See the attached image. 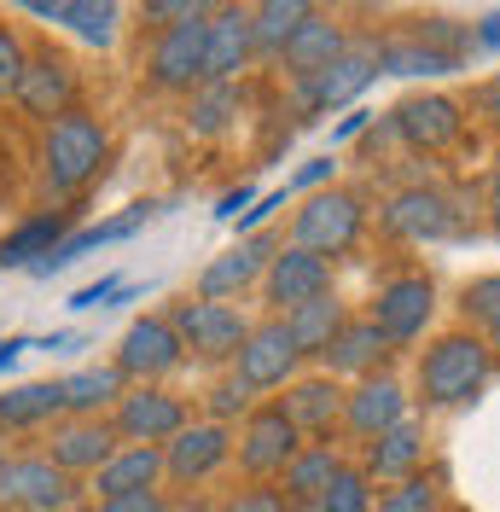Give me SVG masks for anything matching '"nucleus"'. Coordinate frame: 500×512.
I'll return each mask as SVG.
<instances>
[{
	"mask_svg": "<svg viewBox=\"0 0 500 512\" xmlns=\"http://www.w3.org/2000/svg\"><path fill=\"white\" fill-rule=\"evenodd\" d=\"M326 291H332V262L297 251V245H280V256L262 268V297H268L274 315H291V309H303Z\"/></svg>",
	"mask_w": 500,
	"mask_h": 512,
	"instance_id": "dca6fc26",
	"label": "nucleus"
},
{
	"mask_svg": "<svg viewBox=\"0 0 500 512\" xmlns=\"http://www.w3.org/2000/svg\"><path fill=\"white\" fill-rule=\"evenodd\" d=\"M111 431L128 448H163L175 431H187V402L163 384H128L111 408Z\"/></svg>",
	"mask_w": 500,
	"mask_h": 512,
	"instance_id": "423d86ee",
	"label": "nucleus"
},
{
	"mask_svg": "<svg viewBox=\"0 0 500 512\" xmlns=\"http://www.w3.org/2000/svg\"><path fill=\"white\" fill-rule=\"evenodd\" d=\"M285 512H320L314 501H285Z\"/></svg>",
	"mask_w": 500,
	"mask_h": 512,
	"instance_id": "4d7b16f0",
	"label": "nucleus"
},
{
	"mask_svg": "<svg viewBox=\"0 0 500 512\" xmlns=\"http://www.w3.org/2000/svg\"><path fill=\"white\" fill-rule=\"evenodd\" d=\"M314 507L320 512H373V478L361 466H338L332 483H326V495Z\"/></svg>",
	"mask_w": 500,
	"mask_h": 512,
	"instance_id": "e433bc0d",
	"label": "nucleus"
},
{
	"mask_svg": "<svg viewBox=\"0 0 500 512\" xmlns=\"http://www.w3.org/2000/svg\"><path fill=\"white\" fill-rule=\"evenodd\" d=\"M82 495V478L59 472L47 454H6L0 466V512H70Z\"/></svg>",
	"mask_w": 500,
	"mask_h": 512,
	"instance_id": "20e7f679",
	"label": "nucleus"
},
{
	"mask_svg": "<svg viewBox=\"0 0 500 512\" xmlns=\"http://www.w3.org/2000/svg\"><path fill=\"white\" fill-rule=\"evenodd\" d=\"M128 384L117 367H76L59 379V396H64V419H105V408H117Z\"/></svg>",
	"mask_w": 500,
	"mask_h": 512,
	"instance_id": "c756f323",
	"label": "nucleus"
},
{
	"mask_svg": "<svg viewBox=\"0 0 500 512\" xmlns=\"http://www.w3.org/2000/svg\"><path fill=\"white\" fill-rule=\"evenodd\" d=\"M285 419L303 431V437H332L344 425V384L314 373V379H291L285 384Z\"/></svg>",
	"mask_w": 500,
	"mask_h": 512,
	"instance_id": "4be33fe9",
	"label": "nucleus"
},
{
	"mask_svg": "<svg viewBox=\"0 0 500 512\" xmlns=\"http://www.w3.org/2000/svg\"><path fill=\"white\" fill-rule=\"evenodd\" d=\"M221 512H285V495L280 489H268V483H250V489H233Z\"/></svg>",
	"mask_w": 500,
	"mask_h": 512,
	"instance_id": "79ce46f5",
	"label": "nucleus"
},
{
	"mask_svg": "<svg viewBox=\"0 0 500 512\" xmlns=\"http://www.w3.org/2000/svg\"><path fill=\"white\" fill-rule=\"evenodd\" d=\"M70 512H94V507H70Z\"/></svg>",
	"mask_w": 500,
	"mask_h": 512,
	"instance_id": "052dcab7",
	"label": "nucleus"
},
{
	"mask_svg": "<svg viewBox=\"0 0 500 512\" xmlns=\"http://www.w3.org/2000/svg\"><path fill=\"white\" fill-rule=\"evenodd\" d=\"M384 355H390V344L378 338L373 320L361 315V320H344V332L326 344L320 361H326V379H355L361 384V379H373L378 367H384Z\"/></svg>",
	"mask_w": 500,
	"mask_h": 512,
	"instance_id": "393cba45",
	"label": "nucleus"
},
{
	"mask_svg": "<svg viewBox=\"0 0 500 512\" xmlns=\"http://www.w3.org/2000/svg\"><path fill=\"white\" fill-rule=\"evenodd\" d=\"M390 128L402 134L413 152H442L466 134V117H460V99L448 94H413L390 111Z\"/></svg>",
	"mask_w": 500,
	"mask_h": 512,
	"instance_id": "a211bd4d",
	"label": "nucleus"
},
{
	"mask_svg": "<svg viewBox=\"0 0 500 512\" xmlns=\"http://www.w3.org/2000/svg\"><path fill=\"white\" fill-rule=\"evenodd\" d=\"M297 448H303V431L285 419L280 402H262V408H250L245 414V431H239V443H233V454H239V472L256 483L280 478L285 466L297 460Z\"/></svg>",
	"mask_w": 500,
	"mask_h": 512,
	"instance_id": "1a4fd4ad",
	"label": "nucleus"
},
{
	"mask_svg": "<svg viewBox=\"0 0 500 512\" xmlns=\"http://www.w3.org/2000/svg\"><path fill=\"white\" fill-rule=\"evenodd\" d=\"M24 350H35V338H6V344H0V379L18 367V355H24Z\"/></svg>",
	"mask_w": 500,
	"mask_h": 512,
	"instance_id": "603ef678",
	"label": "nucleus"
},
{
	"mask_svg": "<svg viewBox=\"0 0 500 512\" xmlns=\"http://www.w3.org/2000/svg\"><path fill=\"white\" fill-rule=\"evenodd\" d=\"M425 466V425L407 414L402 425H390L384 437H373L367 443V478H378V483H402V478H413Z\"/></svg>",
	"mask_w": 500,
	"mask_h": 512,
	"instance_id": "a878e982",
	"label": "nucleus"
},
{
	"mask_svg": "<svg viewBox=\"0 0 500 512\" xmlns=\"http://www.w3.org/2000/svg\"><path fill=\"white\" fill-rule=\"evenodd\" d=\"M117 431H111V419H59L53 431H47V460L70 472V478H82V472H99L111 454H117Z\"/></svg>",
	"mask_w": 500,
	"mask_h": 512,
	"instance_id": "6ab92c4d",
	"label": "nucleus"
},
{
	"mask_svg": "<svg viewBox=\"0 0 500 512\" xmlns=\"http://www.w3.org/2000/svg\"><path fill=\"white\" fill-rule=\"evenodd\" d=\"M378 227L402 245H448V239H466V222L454 210V198L437 187H402L384 210H378Z\"/></svg>",
	"mask_w": 500,
	"mask_h": 512,
	"instance_id": "39448f33",
	"label": "nucleus"
},
{
	"mask_svg": "<svg viewBox=\"0 0 500 512\" xmlns=\"http://www.w3.org/2000/svg\"><path fill=\"white\" fill-rule=\"evenodd\" d=\"M233 460V431L216 425V419H198L187 431H175L169 443H163V478L181 483V489H198V483H210Z\"/></svg>",
	"mask_w": 500,
	"mask_h": 512,
	"instance_id": "ddd939ff",
	"label": "nucleus"
},
{
	"mask_svg": "<svg viewBox=\"0 0 500 512\" xmlns=\"http://www.w3.org/2000/svg\"><path fill=\"white\" fill-rule=\"evenodd\" d=\"M250 204H256V187H239V192H227V198L216 204V216H221V222H239Z\"/></svg>",
	"mask_w": 500,
	"mask_h": 512,
	"instance_id": "09e8293b",
	"label": "nucleus"
},
{
	"mask_svg": "<svg viewBox=\"0 0 500 512\" xmlns=\"http://www.w3.org/2000/svg\"><path fill=\"white\" fill-rule=\"evenodd\" d=\"M111 367L123 373V384H163L169 373H181V367H187V350H181L169 315L128 320V332H123V344H117V361H111Z\"/></svg>",
	"mask_w": 500,
	"mask_h": 512,
	"instance_id": "9b49d317",
	"label": "nucleus"
},
{
	"mask_svg": "<svg viewBox=\"0 0 500 512\" xmlns=\"http://www.w3.org/2000/svg\"><path fill=\"white\" fill-rule=\"evenodd\" d=\"M489 350L500 355V320H495V326H489Z\"/></svg>",
	"mask_w": 500,
	"mask_h": 512,
	"instance_id": "13d9d810",
	"label": "nucleus"
},
{
	"mask_svg": "<svg viewBox=\"0 0 500 512\" xmlns=\"http://www.w3.org/2000/svg\"><path fill=\"white\" fill-rule=\"evenodd\" d=\"M373 128V111H349L344 123L332 128V140H355V134H367Z\"/></svg>",
	"mask_w": 500,
	"mask_h": 512,
	"instance_id": "3c124183",
	"label": "nucleus"
},
{
	"mask_svg": "<svg viewBox=\"0 0 500 512\" xmlns=\"http://www.w3.org/2000/svg\"><path fill=\"white\" fill-rule=\"evenodd\" d=\"M64 233H70V216H64V210H41V216H30V222H18L6 239H0V268H35Z\"/></svg>",
	"mask_w": 500,
	"mask_h": 512,
	"instance_id": "7c9ffc66",
	"label": "nucleus"
},
{
	"mask_svg": "<svg viewBox=\"0 0 500 512\" xmlns=\"http://www.w3.org/2000/svg\"><path fill=\"white\" fill-rule=\"evenodd\" d=\"M344 47H349L344 24H332L326 12H309V18L297 24V35L280 47V64H285V76H291V82H309V76H320L326 64L344 53Z\"/></svg>",
	"mask_w": 500,
	"mask_h": 512,
	"instance_id": "5701e85b",
	"label": "nucleus"
},
{
	"mask_svg": "<svg viewBox=\"0 0 500 512\" xmlns=\"http://www.w3.org/2000/svg\"><path fill=\"white\" fill-rule=\"evenodd\" d=\"M94 512H175L163 489H140V495H117V501H99Z\"/></svg>",
	"mask_w": 500,
	"mask_h": 512,
	"instance_id": "c03bdc74",
	"label": "nucleus"
},
{
	"mask_svg": "<svg viewBox=\"0 0 500 512\" xmlns=\"http://www.w3.org/2000/svg\"><path fill=\"white\" fill-rule=\"evenodd\" d=\"M163 483V448H117L105 466L94 472V495L99 501H117V495H140Z\"/></svg>",
	"mask_w": 500,
	"mask_h": 512,
	"instance_id": "bb28decb",
	"label": "nucleus"
},
{
	"mask_svg": "<svg viewBox=\"0 0 500 512\" xmlns=\"http://www.w3.org/2000/svg\"><path fill=\"white\" fill-rule=\"evenodd\" d=\"M76 94H82V76H76V64L53 53V47H35L30 59H24V76H18V88H12V105L35 117V123H59L76 111Z\"/></svg>",
	"mask_w": 500,
	"mask_h": 512,
	"instance_id": "6e6552de",
	"label": "nucleus"
},
{
	"mask_svg": "<svg viewBox=\"0 0 500 512\" xmlns=\"http://www.w3.org/2000/svg\"><path fill=\"white\" fill-rule=\"evenodd\" d=\"M0 466H6V443H0Z\"/></svg>",
	"mask_w": 500,
	"mask_h": 512,
	"instance_id": "bf43d9fd",
	"label": "nucleus"
},
{
	"mask_svg": "<svg viewBox=\"0 0 500 512\" xmlns=\"http://www.w3.org/2000/svg\"><path fill=\"white\" fill-rule=\"evenodd\" d=\"M309 12L314 6H303V0H268V6H256V12H250V41H256V53L280 59V47L297 35V24H303Z\"/></svg>",
	"mask_w": 500,
	"mask_h": 512,
	"instance_id": "f704fd0d",
	"label": "nucleus"
},
{
	"mask_svg": "<svg viewBox=\"0 0 500 512\" xmlns=\"http://www.w3.org/2000/svg\"><path fill=\"white\" fill-rule=\"evenodd\" d=\"M489 210H495V227H500V169H495V181H489Z\"/></svg>",
	"mask_w": 500,
	"mask_h": 512,
	"instance_id": "6e6d98bb",
	"label": "nucleus"
},
{
	"mask_svg": "<svg viewBox=\"0 0 500 512\" xmlns=\"http://www.w3.org/2000/svg\"><path fill=\"white\" fill-rule=\"evenodd\" d=\"M454 70L460 59H442L425 41H402V35L378 41V76H454Z\"/></svg>",
	"mask_w": 500,
	"mask_h": 512,
	"instance_id": "72a5a7b5",
	"label": "nucleus"
},
{
	"mask_svg": "<svg viewBox=\"0 0 500 512\" xmlns=\"http://www.w3.org/2000/svg\"><path fill=\"white\" fill-rule=\"evenodd\" d=\"M117 291H123V280H99V286H82L76 297H70V309H111V303H117Z\"/></svg>",
	"mask_w": 500,
	"mask_h": 512,
	"instance_id": "de8ad7c7",
	"label": "nucleus"
},
{
	"mask_svg": "<svg viewBox=\"0 0 500 512\" xmlns=\"http://www.w3.org/2000/svg\"><path fill=\"white\" fill-rule=\"evenodd\" d=\"M460 315L477 320L483 332L500 320V274H483V280H471L466 291H460Z\"/></svg>",
	"mask_w": 500,
	"mask_h": 512,
	"instance_id": "58836bf2",
	"label": "nucleus"
},
{
	"mask_svg": "<svg viewBox=\"0 0 500 512\" xmlns=\"http://www.w3.org/2000/svg\"><path fill=\"white\" fill-rule=\"evenodd\" d=\"M157 216V204H128V216H117V222H105V227H82V233H64L53 251L35 262L30 274H41V280H53L59 268H70V262H82L88 251H99V245H117V239H128V233H140V227Z\"/></svg>",
	"mask_w": 500,
	"mask_h": 512,
	"instance_id": "b1692460",
	"label": "nucleus"
},
{
	"mask_svg": "<svg viewBox=\"0 0 500 512\" xmlns=\"http://www.w3.org/2000/svg\"><path fill=\"white\" fill-rule=\"evenodd\" d=\"M338 466H344V460H338V448L332 443H303L297 448V460L280 472V495L285 501H320Z\"/></svg>",
	"mask_w": 500,
	"mask_h": 512,
	"instance_id": "2f4dec72",
	"label": "nucleus"
},
{
	"mask_svg": "<svg viewBox=\"0 0 500 512\" xmlns=\"http://www.w3.org/2000/svg\"><path fill=\"white\" fill-rule=\"evenodd\" d=\"M471 47H483V53H500V12H489V18L471 30Z\"/></svg>",
	"mask_w": 500,
	"mask_h": 512,
	"instance_id": "8fccbe9b",
	"label": "nucleus"
},
{
	"mask_svg": "<svg viewBox=\"0 0 500 512\" xmlns=\"http://www.w3.org/2000/svg\"><path fill=\"white\" fill-rule=\"evenodd\" d=\"M373 512H442V489H437V478L413 472V478L390 483L384 495H373Z\"/></svg>",
	"mask_w": 500,
	"mask_h": 512,
	"instance_id": "4c0bfd02",
	"label": "nucleus"
},
{
	"mask_svg": "<svg viewBox=\"0 0 500 512\" xmlns=\"http://www.w3.org/2000/svg\"><path fill=\"white\" fill-rule=\"evenodd\" d=\"M24 12H30V18H47V24H59L64 0H24Z\"/></svg>",
	"mask_w": 500,
	"mask_h": 512,
	"instance_id": "864d4df0",
	"label": "nucleus"
},
{
	"mask_svg": "<svg viewBox=\"0 0 500 512\" xmlns=\"http://www.w3.org/2000/svg\"><path fill=\"white\" fill-rule=\"evenodd\" d=\"M64 419V396L53 379H35V384H12L6 396H0V437L6 431H53Z\"/></svg>",
	"mask_w": 500,
	"mask_h": 512,
	"instance_id": "cd10ccee",
	"label": "nucleus"
},
{
	"mask_svg": "<svg viewBox=\"0 0 500 512\" xmlns=\"http://www.w3.org/2000/svg\"><path fill=\"white\" fill-rule=\"evenodd\" d=\"M250 408H256V396H250L239 379L210 384V419H216V425H227V419H245Z\"/></svg>",
	"mask_w": 500,
	"mask_h": 512,
	"instance_id": "ea45409f",
	"label": "nucleus"
},
{
	"mask_svg": "<svg viewBox=\"0 0 500 512\" xmlns=\"http://www.w3.org/2000/svg\"><path fill=\"white\" fill-rule=\"evenodd\" d=\"M280 256V233H250L239 239L233 251H221L216 262H204V274H198V297L204 303H233L239 291H250L262 280V268Z\"/></svg>",
	"mask_w": 500,
	"mask_h": 512,
	"instance_id": "f3484780",
	"label": "nucleus"
},
{
	"mask_svg": "<svg viewBox=\"0 0 500 512\" xmlns=\"http://www.w3.org/2000/svg\"><path fill=\"white\" fill-rule=\"evenodd\" d=\"M274 210H285V187H280V192H262V198L250 204L245 216H239V233H245V239H250V233H256V227H262V222H268Z\"/></svg>",
	"mask_w": 500,
	"mask_h": 512,
	"instance_id": "49530a36",
	"label": "nucleus"
},
{
	"mask_svg": "<svg viewBox=\"0 0 500 512\" xmlns=\"http://www.w3.org/2000/svg\"><path fill=\"white\" fill-rule=\"evenodd\" d=\"M332 175H338V163L332 158H309L291 181H285V192H320V187H332Z\"/></svg>",
	"mask_w": 500,
	"mask_h": 512,
	"instance_id": "a18cd8bd",
	"label": "nucleus"
},
{
	"mask_svg": "<svg viewBox=\"0 0 500 512\" xmlns=\"http://www.w3.org/2000/svg\"><path fill=\"white\" fill-rule=\"evenodd\" d=\"M477 105H483V117H500V76L483 88V94H477Z\"/></svg>",
	"mask_w": 500,
	"mask_h": 512,
	"instance_id": "5fc2aeb1",
	"label": "nucleus"
},
{
	"mask_svg": "<svg viewBox=\"0 0 500 512\" xmlns=\"http://www.w3.org/2000/svg\"><path fill=\"white\" fill-rule=\"evenodd\" d=\"M285 320V338H291V350L303 355H326V344L344 332V320H349V309L338 303V291H326V297H314V303H303V309H291V315H280Z\"/></svg>",
	"mask_w": 500,
	"mask_h": 512,
	"instance_id": "c85d7f7f",
	"label": "nucleus"
},
{
	"mask_svg": "<svg viewBox=\"0 0 500 512\" xmlns=\"http://www.w3.org/2000/svg\"><path fill=\"white\" fill-rule=\"evenodd\" d=\"M367 227V204L355 198L349 187H320L303 198V210L291 216V245L309 256H344Z\"/></svg>",
	"mask_w": 500,
	"mask_h": 512,
	"instance_id": "7ed1b4c3",
	"label": "nucleus"
},
{
	"mask_svg": "<svg viewBox=\"0 0 500 512\" xmlns=\"http://www.w3.org/2000/svg\"><path fill=\"white\" fill-rule=\"evenodd\" d=\"M407 419V384L396 373H373V379H361L355 390H344V425L355 437H384L390 425H402Z\"/></svg>",
	"mask_w": 500,
	"mask_h": 512,
	"instance_id": "aec40b11",
	"label": "nucleus"
},
{
	"mask_svg": "<svg viewBox=\"0 0 500 512\" xmlns=\"http://www.w3.org/2000/svg\"><path fill=\"white\" fill-rule=\"evenodd\" d=\"M256 59L250 41V12L245 6H221L204 24V82H239V70Z\"/></svg>",
	"mask_w": 500,
	"mask_h": 512,
	"instance_id": "412c9836",
	"label": "nucleus"
},
{
	"mask_svg": "<svg viewBox=\"0 0 500 512\" xmlns=\"http://www.w3.org/2000/svg\"><path fill=\"white\" fill-rule=\"evenodd\" d=\"M105 163H111V134H105V123H99L94 111H70V117H59V123H47V134H41V181L53 192H82L94 187L99 175H105Z\"/></svg>",
	"mask_w": 500,
	"mask_h": 512,
	"instance_id": "f257e3e1",
	"label": "nucleus"
},
{
	"mask_svg": "<svg viewBox=\"0 0 500 512\" xmlns=\"http://www.w3.org/2000/svg\"><path fill=\"white\" fill-rule=\"evenodd\" d=\"M210 12L192 18V24H175V30H163L152 41V59H146L152 88H163V94H192L204 82V24H210Z\"/></svg>",
	"mask_w": 500,
	"mask_h": 512,
	"instance_id": "2eb2a0df",
	"label": "nucleus"
},
{
	"mask_svg": "<svg viewBox=\"0 0 500 512\" xmlns=\"http://www.w3.org/2000/svg\"><path fill=\"white\" fill-rule=\"evenodd\" d=\"M210 6H198V0H152L146 6V18L152 24H163V30H175V24H192V18H204Z\"/></svg>",
	"mask_w": 500,
	"mask_h": 512,
	"instance_id": "37998d69",
	"label": "nucleus"
},
{
	"mask_svg": "<svg viewBox=\"0 0 500 512\" xmlns=\"http://www.w3.org/2000/svg\"><path fill=\"white\" fill-rule=\"evenodd\" d=\"M297 361H303V355L291 350L280 315L250 320L245 344H239V355H233V379L245 384L250 396H256V390H285V384L297 379Z\"/></svg>",
	"mask_w": 500,
	"mask_h": 512,
	"instance_id": "f8f14e48",
	"label": "nucleus"
},
{
	"mask_svg": "<svg viewBox=\"0 0 500 512\" xmlns=\"http://www.w3.org/2000/svg\"><path fill=\"white\" fill-rule=\"evenodd\" d=\"M431 315H437V280H431V274H396V280H384V286L373 291V309H367V320L378 326V338H384L390 350L425 338Z\"/></svg>",
	"mask_w": 500,
	"mask_h": 512,
	"instance_id": "0eeeda50",
	"label": "nucleus"
},
{
	"mask_svg": "<svg viewBox=\"0 0 500 512\" xmlns=\"http://www.w3.org/2000/svg\"><path fill=\"white\" fill-rule=\"evenodd\" d=\"M239 105H245L239 82H198L192 88V105H187V128L210 140V134H221V128L239 117Z\"/></svg>",
	"mask_w": 500,
	"mask_h": 512,
	"instance_id": "473e14b6",
	"label": "nucleus"
},
{
	"mask_svg": "<svg viewBox=\"0 0 500 512\" xmlns=\"http://www.w3.org/2000/svg\"><path fill=\"white\" fill-rule=\"evenodd\" d=\"M373 82H378V41H349L320 76L297 82V105L303 111H338L349 99H361Z\"/></svg>",
	"mask_w": 500,
	"mask_h": 512,
	"instance_id": "4468645a",
	"label": "nucleus"
},
{
	"mask_svg": "<svg viewBox=\"0 0 500 512\" xmlns=\"http://www.w3.org/2000/svg\"><path fill=\"white\" fill-rule=\"evenodd\" d=\"M59 24L76 41H88V47H111L117 41V24H123V6L117 0H64Z\"/></svg>",
	"mask_w": 500,
	"mask_h": 512,
	"instance_id": "c9c22d12",
	"label": "nucleus"
},
{
	"mask_svg": "<svg viewBox=\"0 0 500 512\" xmlns=\"http://www.w3.org/2000/svg\"><path fill=\"white\" fill-rule=\"evenodd\" d=\"M24 59H30L24 35L12 30V24H0V99H12V88H18V76H24Z\"/></svg>",
	"mask_w": 500,
	"mask_h": 512,
	"instance_id": "a19ab883",
	"label": "nucleus"
},
{
	"mask_svg": "<svg viewBox=\"0 0 500 512\" xmlns=\"http://www.w3.org/2000/svg\"><path fill=\"white\" fill-rule=\"evenodd\" d=\"M169 326L181 338V350L198 355V361H233L239 344H245L250 320L233 309V303H204V297H187L169 309Z\"/></svg>",
	"mask_w": 500,
	"mask_h": 512,
	"instance_id": "9d476101",
	"label": "nucleus"
},
{
	"mask_svg": "<svg viewBox=\"0 0 500 512\" xmlns=\"http://www.w3.org/2000/svg\"><path fill=\"white\" fill-rule=\"evenodd\" d=\"M495 373V350L477 332H442L431 350L419 355V402L425 408H466L471 396Z\"/></svg>",
	"mask_w": 500,
	"mask_h": 512,
	"instance_id": "f03ea898",
	"label": "nucleus"
}]
</instances>
